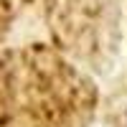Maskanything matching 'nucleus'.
I'll return each instance as SVG.
<instances>
[{"label": "nucleus", "mask_w": 127, "mask_h": 127, "mask_svg": "<svg viewBox=\"0 0 127 127\" xmlns=\"http://www.w3.org/2000/svg\"><path fill=\"white\" fill-rule=\"evenodd\" d=\"M104 117H107V122H112V127H127V94H122L112 104H107Z\"/></svg>", "instance_id": "obj_1"}]
</instances>
